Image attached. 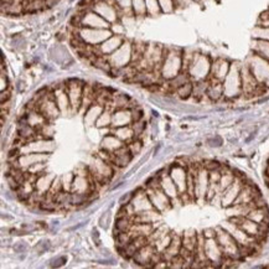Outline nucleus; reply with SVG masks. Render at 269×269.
<instances>
[{
    "label": "nucleus",
    "mask_w": 269,
    "mask_h": 269,
    "mask_svg": "<svg viewBox=\"0 0 269 269\" xmlns=\"http://www.w3.org/2000/svg\"><path fill=\"white\" fill-rule=\"evenodd\" d=\"M122 146H124V144H122L120 139L115 134H108L104 140L102 141V148L104 149V151H107L108 154H112L114 151H117L118 149H120Z\"/></svg>",
    "instance_id": "f8f14e48"
},
{
    "label": "nucleus",
    "mask_w": 269,
    "mask_h": 269,
    "mask_svg": "<svg viewBox=\"0 0 269 269\" xmlns=\"http://www.w3.org/2000/svg\"><path fill=\"white\" fill-rule=\"evenodd\" d=\"M122 43H123V40H122V37L119 35L110 36L99 45V53L102 56H105V55L109 56L114 51H117L122 46Z\"/></svg>",
    "instance_id": "9d476101"
},
{
    "label": "nucleus",
    "mask_w": 269,
    "mask_h": 269,
    "mask_svg": "<svg viewBox=\"0 0 269 269\" xmlns=\"http://www.w3.org/2000/svg\"><path fill=\"white\" fill-rule=\"evenodd\" d=\"M50 248V242L48 241H42V242H40L37 246H36V251L38 252V254H41V253H43L45 251H47Z\"/></svg>",
    "instance_id": "a211bd4d"
},
{
    "label": "nucleus",
    "mask_w": 269,
    "mask_h": 269,
    "mask_svg": "<svg viewBox=\"0 0 269 269\" xmlns=\"http://www.w3.org/2000/svg\"><path fill=\"white\" fill-rule=\"evenodd\" d=\"M169 175L171 176V179L174 180L175 185L177 186V190L180 192V195L186 194V182H187V170L184 168L180 164H175L174 166H171Z\"/></svg>",
    "instance_id": "6e6552de"
},
{
    "label": "nucleus",
    "mask_w": 269,
    "mask_h": 269,
    "mask_svg": "<svg viewBox=\"0 0 269 269\" xmlns=\"http://www.w3.org/2000/svg\"><path fill=\"white\" fill-rule=\"evenodd\" d=\"M145 4H146V13L153 14V15L158 14L161 9L158 0H145Z\"/></svg>",
    "instance_id": "2eb2a0df"
},
{
    "label": "nucleus",
    "mask_w": 269,
    "mask_h": 269,
    "mask_svg": "<svg viewBox=\"0 0 269 269\" xmlns=\"http://www.w3.org/2000/svg\"><path fill=\"white\" fill-rule=\"evenodd\" d=\"M133 120V114L130 110L124 109V108H119L118 110H115L112 114V124L115 128H120V127H128Z\"/></svg>",
    "instance_id": "1a4fd4ad"
},
{
    "label": "nucleus",
    "mask_w": 269,
    "mask_h": 269,
    "mask_svg": "<svg viewBox=\"0 0 269 269\" xmlns=\"http://www.w3.org/2000/svg\"><path fill=\"white\" fill-rule=\"evenodd\" d=\"M118 9H129L132 5V0H114Z\"/></svg>",
    "instance_id": "6ab92c4d"
},
{
    "label": "nucleus",
    "mask_w": 269,
    "mask_h": 269,
    "mask_svg": "<svg viewBox=\"0 0 269 269\" xmlns=\"http://www.w3.org/2000/svg\"><path fill=\"white\" fill-rule=\"evenodd\" d=\"M159 252L156 251V248L154 247L153 243H146L143 247H140L138 249V252L134 254L133 259L135 263H138L139 266H149L151 263H156L155 261V256H158Z\"/></svg>",
    "instance_id": "423d86ee"
},
{
    "label": "nucleus",
    "mask_w": 269,
    "mask_h": 269,
    "mask_svg": "<svg viewBox=\"0 0 269 269\" xmlns=\"http://www.w3.org/2000/svg\"><path fill=\"white\" fill-rule=\"evenodd\" d=\"M132 58H133V47H132V45L129 42H123L122 46L117 51H114L112 55H109L108 61L110 62L112 67L120 68L129 65Z\"/></svg>",
    "instance_id": "7ed1b4c3"
},
{
    "label": "nucleus",
    "mask_w": 269,
    "mask_h": 269,
    "mask_svg": "<svg viewBox=\"0 0 269 269\" xmlns=\"http://www.w3.org/2000/svg\"><path fill=\"white\" fill-rule=\"evenodd\" d=\"M158 1H159V5H160V8H161L163 11H165V13L172 11L174 5H175L174 0H158Z\"/></svg>",
    "instance_id": "dca6fc26"
},
{
    "label": "nucleus",
    "mask_w": 269,
    "mask_h": 269,
    "mask_svg": "<svg viewBox=\"0 0 269 269\" xmlns=\"http://www.w3.org/2000/svg\"><path fill=\"white\" fill-rule=\"evenodd\" d=\"M146 192H148V196L150 199V202L153 203V206L156 211L161 212V211L170 207V200L171 199L161 190V187L159 185L146 187Z\"/></svg>",
    "instance_id": "39448f33"
},
{
    "label": "nucleus",
    "mask_w": 269,
    "mask_h": 269,
    "mask_svg": "<svg viewBox=\"0 0 269 269\" xmlns=\"http://www.w3.org/2000/svg\"><path fill=\"white\" fill-rule=\"evenodd\" d=\"M222 144H223V140L218 135H215V136L207 139V145L211 148H220V146H222Z\"/></svg>",
    "instance_id": "f3484780"
},
{
    "label": "nucleus",
    "mask_w": 269,
    "mask_h": 269,
    "mask_svg": "<svg viewBox=\"0 0 269 269\" xmlns=\"http://www.w3.org/2000/svg\"><path fill=\"white\" fill-rule=\"evenodd\" d=\"M216 241L220 244V247L227 259H236L237 257H239L242 254V249H241L239 244L237 243L235 237L228 231L218 228L216 231Z\"/></svg>",
    "instance_id": "f257e3e1"
},
{
    "label": "nucleus",
    "mask_w": 269,
    "mask_h": 269,
    "mask_svg": "<svg viewBox=\"0 0 269 269\" xmlns=\"http://www.w3.org/2000/svg\"><path fill=\"white\" fill-rule=\"evenodd\" d=\"M163 67H161V74L166 79H172L179 74V71L181 68V57L177 53H168L164 55L163 58Z\"/></svg>",
    "instance_id": "20e7f679"
},
{
    "label": "nucleus",
    "mask_w": 269,
    "mask_h": 269,
    "mask_svg": "<svg viewBox=\"0 0 269 269\" xmlns=\"http://www.w3.org/2000/svg\"><path fill=\"white\" fill-rule=\"evenodd\" d=\"M26 248H28V246H25V244H24V242H20V243H18V244L15 246V251H16L18 253H23V252H25V251H26Z\"/></svg>",
    "instance_id": "412c9836"
},
{
    "label": "nucleus",
    "mask_w": 269,
    "mask_h": 269,
    "mask_svg": "<svg viewBox=\"0 0 269 269\" xmlns=\"http://www.w3.org/2000/svg\"><path fill=\"white\" fill-rule=\"evenodd\" d=\"M134 14L136 15H144L146 14V4L145 0H132Z\"/></svg>",
    "instance_id": "4468645a"
},
{
    "label": "nucleus",
    "mask_w": 269,
    "mask_h": 269,
    "mask_svg": "<svg viewBox=\"0 0 269 269\" xmlns=\"http://www.w3.org/2000/svg\"><path fill=\"white\" fill-rule=\"evenodd\" d=\"M93 28V29H105L109 26V23L103 19L99 14H97L94 10L84 11L83 15H81V28Z\"/></svg>",
    "instance_id": "0eeeda50"
},
{
    "label": "nucleus",
    "mask_w": 269,
    "mask_h": 269,
    "mask_svg": "<svg viewBox=\"0 0 269 269\" xmlns=\"http://www.w3.org/2000/svg\"><path fill=\"white\" fill-rule=\"evenodd\" d=\"M78 36L83 40L84 43L89 46H96L101 45L104 42L108 37L112 36V33L105 29H93V28H81L79 30L77 29Z\"/></svg>",
    "instance_id": "f03ea898"
},
{
    "label": "nucleus",
    "mask_w": 269,
    "mask_h": 269,
    "mask_svg": "<svg viewBox=\"0 0 269 269\" xmlns=\"http://www.w3.org/2000/svg\"><path fill=\"white\" fill-rule=\"evenodd\" d=\"M67 92L68 97H69L71 107L73 109H76L81 104V101H82V87H81V84L78 82L73 81L72 84L67 86Z\"/></svg>",
    "instance_id": "9b49d317"
},
{
    "label": "nucleus",
    "mask_w": 269,
    "mask_h": 269,
    "mask_svg": "<svg viewBox=\"0 0 269 269\" xmlns=\"http://www.w3.org/2000/svg\"><path fill=\"white\" fill-rule=\"evenodd\" d=\"M66 263V257H58V258H56V259H53L52 261V263H51V267H56V268H58V267H61V266H63Z\"/></svg>",
    "instance_id": "aec40b11"
},
{
    "label": "nucleus",
    "mask_w": 269,
    "mask_h": 269,
    "mask_svg": "<svg viewBox=\"0 0 269 269\" xmlns=\"http://www.w3.org/2000/svg\"><path fill=\"white\" fill-rule=\"evenodd\" d=\"M176 92H177L179 97L186 99V98L190 97V94H192V92H194V86H192L191 82H186L185 84H182L181 87H179V88L176 89Z\"/></svg>",
    "instance_id": "ddd939ff"
}]
</instances>
